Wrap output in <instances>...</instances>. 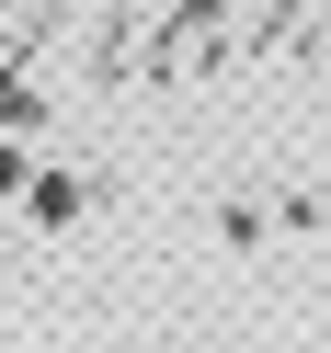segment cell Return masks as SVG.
Instances as JSON below:
<instances>
[{"label": "cell", "instance_id": "cell-1", "mask_svg": "<svg viewBox=\"0 0 331 353\" xmlns=\"http://www.w3.org/2000/svg\"><path fill=\"white\" fill-rule=\"evenodd\" d=\"M23 205H35V228H69L92 194H80V171H46V183H23Z\"/></svg>", "mask_w": 331, "mask_h": 353}, {"label": "cell", "instance_id": "cell-2", "mask_svg": "<svg viewBox=\"0 0 331 353\" xmlns=\"http://www.w3.org/2000/svg\"><path fill=\"white\" fill-rule=\"evenodd\" d=\"M35 114V92H23V80H0V125H23Z\"/></svg>", "mask_w": 331, "mask_h": 353}]
</instances>
